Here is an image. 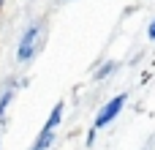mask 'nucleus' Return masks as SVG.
Segmentation results:
<instances>
[{
    "mask_svg": "<svg viewBox=\"0 0 155 150\" xmlns=\"http://www.w3.org/2000/svg\"><path fill=\"white\" fill-rule=\"evenodd\" d=\"M46 44V22H33L27 25V30L19 38V49H16V60L19 63H30Z\"/></svg>",
    "mask_w": 155,
    "mask_h": 150,
    "instance_id": "obj_1",
    "label": "nucleus"
},
{
    "mask_svg": "<svg viewBox=\"0 0 155 150\" xmlns=\"http://www.w3.org/2000/svg\"><path fill=\"white\" fill-rule=\"evenodd\" d=\"M60 120H63V101H57V104L52 107V112H49L44 128L38 131V137H35V142L30 145V150H49V145L54 142V131H57Z\"/></svg>",
    "mask_w": 155,
    "mask_h": 150,
    "instance_id": "obj_2",
    "label": "nucleus"
},
{
    "mask_svg": "<svg viewBox=\"0 0 155 150\" xmlns=\"http://www.w3.org/2000/svg\"><path fill=\"white\" fill-rule=\"evenodd\" d=\"M125 101H128V96L125 93H120V96H114V98H109L101 109H98V115H95V123H93V128L98 131V128H106L120 112H123V107H125Z\"/></svg>",
    "mask_w": 155,
    "mask_h": 150,
    "instance_id": "obj_3",
    "label": "nucleus"
},
{
    "mask_svg": "<svg viewBox=\"0 0 155 150\" xmlns=\"http://www.w3.org/2000/svg\"><path fill=\"white\" fill-rule=\"evenodd\" d=\"M11 98H14V85H8V87L3 90V98H0V120H3V115H5V107H8Z\"/></svg>",
    "mask_w": 155,
    "mask_h": 150,
    "instance_id": "obj_4",
    "label": "nucleus"
},
{
    "mask_svg": "<svg viewBox=\"0 0 155 150\" xmlns=\"http://www.w3.org/2000/svg\"><path fill=\"white\" fill-rule=\"evenodd\" d=\"M114 68H117V63H106V66H104V68L95 74V79H104V77H106V74H112Z\"/></svg>",
    "mask_w": 155,
    "mask_h": 150,
    "instance_id": "obj_5",
    "label": "nucleus"
},
{
    "mask_svg": "<svg viewBox=\"0 0 155 150\" xmlns=\"http://www.w3.org/2000/svg\"><path fill=\"white\" fill-rule=\"evenodd\" d=\"M147 36H150V41H155V19L150 22V30H147Z\"/></svg>",
    "mask_w": 155,
    "mask_h": 150,
    "instance_id": "obj_6",
    "label": "nucleus"
},
{
    "mask_svg": "<svg viewBox=\"0 0 155 150\" xmlns=\"http://www.w3.org/2000/svg\"><path fill=\"white\" fill-rule=\"evenodd\" d=\"M0 3H3V0H0Z\"/></svg>",
    "mask_w": 155,
    "mask_h": 150,
    "instance_id": "obj_7",
    "label": "nucleus"
}]
</instances>
